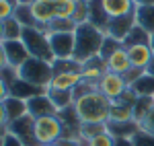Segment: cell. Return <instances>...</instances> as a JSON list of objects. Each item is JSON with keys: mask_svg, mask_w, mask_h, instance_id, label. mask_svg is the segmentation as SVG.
<instances>
[{"mask_svg": "<svg viewBox=\"0 0 154 146\" xmlns=\"http://www.w3.org/2000/svg\"><path fill=\"white\" fill-rule=\"evenodd\" d=\"M35 138L39 146L43 144H56L64 138V122L58 115H45L35 120Z\"/></svg>", "mask_w": 154, "mask_h": 146, "instance_id": "5b68a950", "label": "cell"}, {"mask_svg": "<svg viewBox=\"0 0 154 146\" xmlns=\"http://www.w3.org/2000/svg\"><path fill=\"white\" fill-rule=\"evenodd\" d=\"M6 134H8V126H0V138H4Z\"/></svg>", "mask_w": 154, "mask_h": 146, "instance_id": "bcb514c9", "label": "cell"}, {"mask_svg": "<svg viewBox=\"0 0 154 146\" xmlns=\"http://www.w3.org/2000/svg\"><path fill=\"white\" fill-rule=\"evenodd\" d=\"M0 126H8V115H6L4 103H0Z\"/></svg>", "mask_w": 154, "mask_h": 146, "instance_id": "60d3db41", "label": "cell"}, {"mask_svg": "<svg viewBox=\"0 0 154 146\" xmlns=\"http://www.w3.org/2000/svg\"><path fill=\"white\" fill-rule=\"evenodd\" d=\"M43 146H60V144H58V142H56V144H43Z\"/></svg>", "mask_w": 154, "mask_h": 146, "instance_id": "f907efd6", "label": "cell"}, {"mask_svg": "<svg viewBox=\"0 0 154 146\" xmlns=\"http://www.w3.org/2000/svg\"><path fill=\"white\" fill-rule=\"evenodd\" d=\"M54 60H68L74 56V33H48Z\"/></svg>", "mask_w": 154, "mask_h": 146, "instance_id": "ba28073f", "label": "cell"}, {"mask_svg": "<svg viewBox=\"0 0 154 146\" xmlns=\"http://www.w3.org/2000/svg\"><path fill=\"white\" fill-rule=\"evenodd\" d=\"M8 134L19 138L25 146H39L35 138V117L31 113H27V115L8 123Z\"/></svg>", "mask_w": 154, "mask_h": 146, "instance_id": "8992f818", "label": "cell"}, {"mask_svg": "<svg viewBox=\"0 0 154 146\" xmlns=\"http://www.w3.org/2000/svg\"><path fill=\"white\" fill-rule=\"evenodd\" d=\"M27 107H29V113L33 117H45V115H58L60 111L58 107L54 105V101L49 99V95H37V97L29 99L27 101Z\"/></svg>", "mask_w": 154, "mask_h": 146, "instance_id": "7c38bea8", "label": "cell"}, {"mask_svg": "<svg viewBox=\"0 0 154 146\" xmlns=\"http://www.w3.org/2000/svg\"><path fill=\"white\" fill-rule=\"evenodd\" d=\"M4 107H6V115H8V123L29 113L27 101H23V99H19V97H12V95L4 101Z\"/></svg>", "mask_w": 154, "mask_h": 146, "instance_id": "603a6c76", "label": "cell"}, {"mask_svg": "<svg viewBox=\"0 0 154 146\" xmlns=\"http://www.w3.org/2000/svg\"><path fill=\"white\" fill-rule=\"evenodd\" d=\"M140 130L142 132H146V134H152L154 136V109L146 115V120H144L142 123H140Z\"/></svg>", "mask_w": 154, "mask_h": 146, "instance_id": "8d00e7d4", "label": "cell"}, {"mask_svg": "<svg viewBox=\"0 0 154 146\" xmlns=\"http://www.w3.org/2000/svg\"><path fill=\"white\" fill-rule=\"evenodd\" d=\"M23 29H25V27L19 23L14 17L8 19V21H4V39H21Z\"/></svg>", "mask_w": 154, "mask_h": 146, "instance_id": "1f68e13d", "label": "cell"}, {"mask_svg": "<svg viewBox=\"0 0 154 146\" xmlns=\"http://www.w3.org/2000/svg\"><path fill=\"white\" fill-rule=\"evenodd\" d=\"M19 78H23V80H27V82H31L35 86L45 89V86H49L51 78H54V66L45 60L29 58L19 68Z\"/></svg>", "mask_w": 154, "mask_h": 146, "instance_id": "277c9868", "label": "cell"}, {"mask_svg": "<svg viewBox=\"0 0 154 146\" xmlns=\"http://www.w3.org/2000/svg\"><path fill=\"white\" fill-rule=\"evenodd\" d=\"M105 72H107V66H105V60H101V58H95V60L82 64V80H86V82L99 85L101 76Z\"/></svg>", "mask_w": 154, "mask_h": 146, "instance_id": "ffe728a7", "label": "cell"}, {"mask_svg": "<svg viewBox=\"0 0 154 146\" xmlns=\"http://www.w3.org/2000/svg\"><path fill=\"white\" fill-rule=\"evenodd\" d=\"M150 41V33H146L142 27H134L130 31V35L125 37V41H123V45L128 48V45H138V43H148Z\"/></svg>", "mask_w": 154, "mask_h": 146, "instance_id": "4dcf8cb0", "label": "cell"}, {"mask_svg": "<svg viewBox=\"0 0 154 146\" xmlns=\"http://www.w3.org/2000/svg\"><path fill=\"white\" fill-rule=\"evenodd\" d=\"M134 120V103L125 101V99H117L113 101L111 105V115H109V122H131Z\"/></svg>", "mask_w": 154, "mask_h": 146, "instance_id": "d6986e66", "label": "cell"}, {"mask_svg": "<svg viewBox=\"0 0 154 146\" xmlns=\"http://www.w3.org/2000/svg\"><path fill=\"white\" fill-rule=\"evenodd\" d=\"M130 89L134 91L136 97H154V76L144 72Z\"/></svg>", "mask_w": 154, "mask_h": 146, "instance_id": "cb8c5ba5", "label": "cell"}, {"mask_svg": "<svg viewBox=\"0 0 154 146\" xmlns=\"http://www.w3.org/2000/svg\"><path fill=\"white\" fill-rule=\"evenodd\" d=\"M54 4H56V17L58 19H74L78 0H54Z\"/></svg>", "mask_w": 154, "mask_h": 146, "instance_id": "83f0119b", "label": "cell"}, {"mask_svg": "<svg viewBox=\"0 0 154 146\" xmlns=\"http://www.w3.org/2000/svg\"><path fill=\"white\" fill-rule=\"evenodd\" d=\"M136 25L142 27L146 33H154V6H136Z\"/></svg>", "mask_w": 154, "mask_h": 146, "instance_id": "7402d4cb", "label": "cell"}, {"mask_svg": "<svg viewBox=\"0 0 154 146\" xmlns=\"http://www.w3.org/2000/svg\"><path fill=\"white\" fill-rule=\"evenodd\" d=\"M148 45H150V49H152V54H154V33L150 35V41H148Z\"/></svg>", "mask_w": 154, "mask_h": 146, "instance_id": "c3c4849f", "label": "cell"}, {"mask_svg": "<svg viewBox=\"0 0 154 146\" xmlns=\"http://www.w3.org/2000/svg\"><path fill=\"white\" fill-rule=\"evenodd\" d=\"M6 66H8V62H6V54H4V45L0 43V72H2Z\"/></svg>", "mask_w": 154, "mask_h": 146, "instance_id": "b9f144b4", "label": "cell"}, {"mask_svg": "<svg viewBox=\"0 0 154 146\" xmlns=\"http://www.w3.org/2000/svg\"><path fill=\"white\" fill-rule=\"evenodd\" d=\"M134 140V144L136 146H154V136L152 134H146V132H138V134L131 138Z\"/></svg>", "mask_w": 154, "mask_h": 146, "instance_id": "d590c367", "label": "cell"}, {"mask_svg": "<svg viewBox=\"0 0 154 146\" xmlns=\"http://www.w3.org/2000/svg\"><path fill=\"white\" fill-rule=\"evenodd\" d=\"M146 72L150 74V76H154V56H152V60H150V64L146 66Z\"/></svg>", "mask_w": 154, "mask_h": 146, "instance_id": "f6af8a7d", "label": "cell"}, {"mask_svg": "<svg viewBox=\"0 0 154 146\" xmlns=\"http://www.w3.org/2000/svg\"><path fill=\"white\" fill-rule=\"evenodd\" d=\"M107 130L111 132V134L115 136V138H134V136L140 132V123L138 122H109L107 123Z\"/></svg>", "mask_w": 154, "mask_h": 146, "instance_id": "44dd1931", "label": "cell"}, {"mask_svg": "<svg viewBox=\"0 0 154 146\" xmlns=\"http://www.w3.org/2000/svg\"><path fill=\"white\" fill-rule=\"evenodd\" d=\"M74 23L76 25L88 23V0H78V6L74 12Z\"/></svg>", "mask_w": 154, "mask_h": 146, "instance_id": "e575fe53", "label": "cell"}, {"mask_svg": "<svg viewBox=\"0 0 154 146\" xmlns=\"http://www.w3.org/2000/svg\"><path fill=\"white\" fill-rule=\"evenodd\" d=\"M97 86H99V91H101L107 99H111V101L121 99L128 91H130V85L125 82V78H123L121 74L109 72V70L101 76V80H99V85H97Z\"/></svg>", "mask_w": 154, "mask_h": 146, "instance_id": "52a82bcc", "label": "cell"}, {"mask_svg": "<svg viewBox=\"0 0 154 146\" xmlns=\"http://www.w3.org/2000/svg\"><path fill=\"white\" fill-rule=\"evenodd\" d=\"M128 56H130V62L134 68H140V70H146V66L152 60V49L148 43H138V45H128Z\"/></svg>", "mask_w": 154, "mask_h": 146, "instance_id": "2e32d148", "label": "cell"}, {"mask_svg": "<svg viewBox=\"0 0 154 146\" xmlns=\"http://www.w3.org/2000/svg\"><path fill=\"white\" fill-rule=\"evenodd\" d=\"M115 142H117V138L105 128V130L97 132L95 136H91L88 140H84V146H115Z\"/></svg>", "mask_w": 154, "mask_h": 146, "instance_id": "4316f807", "label": "cell"}, {"mask_svg": "<svg viewBox=\"0 0 154 146\" xmlns=\"http://www.w3.org/2000/svg\"><path fill=\"white\" fill-rule=\"evenodd\" d=\"M105 12L111 17V19H117V17H125V14H131L136 11V4L134 0H101Z\"/></svg>", "mask_w": 154, "mask_h": 146, "instance_id": "ac0fdd59", "label": "cell"}, {"mask_svg": "<svg viewBox=\"0 0 154 146\" xmlns=\"http://www.w3.org/2000/svg\"><path fill=\"white\" fill-rule=\"evenodd\" d=\"M113 101L101 91H88L74 97V111L80 126H107Z\"/></svg>", "mask_w": 154, "mask_h": 146, "instance_id": "6da1fadb", "label": "cell"}, {"mask_svg": "<svg viewBox=\"0 0 154 146\" xmlns=\"http://www.w3.org/2000/svg\"><path fill=\"white\" fill-rule=\"evenodd\" d=\"M4 41V21H0V43Z\"/></svg>", "mask_w": 154, "mask_h": 146, "instance_id": "7dc6e473", "label": "cell"}, {"mask_svg": "<svg viewBox=\"0 0 154 146\" xmlns=\"http://www.w3.org/2000/svg\"><path fill=\"white\" fill-rule=\"evenodd\" d=\"M2 146H25L19 138H14L12 134H6L4 136V140H2Z\"/></svg>", "mask_w": 154, "mask_h": 146, "instance_id": "ab89813d", "label": "cell"}, {"mask_svg": "<svg viewBox=\"0 0 154 146\" xmlns=\"http://www.w3.org/2000/svg\"><path fill=\"white\" fill-rule=\"evenodd\" d=\"M78 25L74 23V19H54L51 23L48 25V33H74Z\"/></svg>", "mask_w": 154, "mask_h": 146, "instance_id": "f1b7e54d", "label": "cell"}, {"mask_svg": "<svg viewBox=\"0 0 154 146\" xmlns=\"http://www.w3.org/2000/svg\"><path fill=\"white\" fill-rule=\"evenodd\" d=\"M2 140H4V138H0V146H2Z\"/></svg>", "mask_w": 154, "mask_h": 146, "instance_id": "816d5d0a", "label": "cell"}, {"mask_svg": "<svg viewBox=\"0 0 154 146\" xmlns=\"http://www.w3.org/2000/svg\"><path fill=\"white\" fill-rule=\"evenodd\" d=\"M2 45H4V54H6V62H8V66L17 68V70H19L25 62L31 58L29 49L25 48V43L21 41V39H4Z\"/></svg>", "mask_w": 154, "mask_h": 146, "instance_id": "9c48e42d", "label": "cell"}, {"mask_svg": "<svg viewBox=\"0 0 154 146\" xmlns=\"http://www.w3.org/2000/svg\"><path fill=\"white\" fill-rule=\"evenodd\" d=\"M88 23L95 25L97 29H101L103 33L107 31V27L111 23V17L105 12L101 0H88Z\"/></svg>", "mask_w": 154, "mask_h": 146, "instance_id": "e0dca14e", "label": "cell"}, {"mask_svg": "<svg viewBox=\"0 0 154 146\" xmlns=\"http://www.w3.org/2000/svg\"><path fill=\"white\" fill-rule=\"evenodd\" d=\"M105 41V33L91 23H82L74 31V60L86 64L101 56V48Z\"/></svg>", "mask_w": 154, "mask_h": 146, "instance_id": "7a4b0ae2", "label": "cell"}, {"mask_svg": "<svg viewBox=\"0 0 154 146\" xmlns=\"http://www.w3.org/2000/svg\"><path fill=\"white\" fill-rule=\"evenodd\" d=\"M115 146H136V144H134V140H131V138H117Z\"/></svg>", "mask_w": 154, "mask_h": 146, "instance_id": "7bdbcfd3", "label": "cell"}, {"mask_svg": "<svg viewBox=\"0 0 154 146\" xmlns=\"http://www.w3.org/2000/svg\"><path fill=\"white\" fill-rule=\"evenodd\" d=\"M82 82V72H54L49 91H72Z\"/></svg>", "mask_w": 154, "mask_h": 146, "instance_id": "4fadbf2b", "label": "cell"}, {"mask_svg": "<svg viewBox=\"0 0 154 146\" xmlns=\"http://www.w3.org/2000/svg\"><path fill=\"white\" fill-rule=\"evenodd\" d=\"M48 95H49V99L54 101V105L58 107V111L74 107V93H72V91H49Z\"/></svg>", "mask_w": 154, "mask_h": 146, "instance_id": "484cf974", "label": "cell"}, {"mask_svg": "<svg viewBox=\"0 0 154 146\" xmlns=\"http://www.w3.org/2000/svg\"><path fill=\"white\" fill-rule=\"evenodd\" d=\"M8 97H11V89H8V85H6V80L0 78V103H4Z\"/></svg>", "mask_w": 154, "mask_h": 146, "instance_id": "f35d334b", "label": "cell"}, {"mask_svg": "<svg viewBox=\"0 0 154 146\" xmlns=\"http://www.w3.org/2000/svg\"><path fill=\"white\" fill-rule=\"evenodd\" d=\"M8 89H11L12 97H19V99H23V101H29V99L37 97V95H48L49 93V86L41 89V86L31 85V82H27V80H23V78H17Z\"/></svg>", "mask_w": 154, "mask_h": 146, "instance_id": "5bb4252c", "label": "cell"}, {"mask_svg": "<svg viewBox=\"0 0 154 146\" xmlns=\"http://www.w3.org/2000/svg\"><path fill=\"white\" fill-rule=\"evenodd\" d=\"M21 41L25 43V48L29 49L31 58L37 60H45L49 64H54V54H51V45H49L48 31L39 29V27H25Z\"/></svg>", "mask_w": 154, "mask_h": 146, "instance_id": "3957f363", "label": "cell"}, {"mask_svg": "<svg viewBox=\"0 0 154 146\" xmlns=\"http://www.w3.org/2000/svg\"><path fill=\"white\" fill-rule=\"evenodd\" d=\"M14 19L23 27H37L35 19H33V12H31V4H21L19 2V6L14 11Z\"/></svg>", "mask_w": 154, "mask_h": 146, "instance_id": "f546056e", "label": "cell"}, {"mask_svg": "<svg viewBox=\"0 0 154 146\" xmlns=\"http://www.w3.org/2000/svg\"><path fill=\"white\" fill-rule=\"evenodd\" d=\"M19 0H0V21H8L14 17Z\"/></svg>", "mask_w": 154, "mask_h": 146, "instance_id": "836d02e7", "label": "cell"}, {"mask_svg": "<svg viewBox=\"0 0 154 146\" xmlns=\"http://www.w3.org/2000/svg\"><path fill=\"white\" fill-rule=\"evenodd\" d=\"M146 72V70H140V68H131L130 72H125L123 74V78H125V82H128V85H134V82H136V80H138V78H140V76H142V74Z\"/></svg>", "mask_w": 154, "mask_h": 146, "instance_id": "74e56055", "label": "cell"}, {"mask_svg": "<svg viewBox=\"0 0 154 146\" xmlns=\"http://www.w3.org/2000/svg\"><path fill=\"white\" fill-rule=\"evenodd\" d=\"M136 27V14L131 12V14H125V17H117V19H111V23L107 27L105 35L113 37V39H117V41H125V37L130 35V31Z\"/></svg>", "mask_w": 154, "mask_h": 146, "instance_id": "8fae6325", "label": "cell"}, {"mask_svg": "<svg viewBox=\"0 0 154 146\" xmlns=\"http://www.w3.org/2000/svg\"><path fill=\"white\" fill-rule=\"evenodd\" d=\"M119 48H123V43L121 41H117V39H113V37H109V35H105V41H103V48H101V60H107L115 49H119Z\"/></svg>", "mask_w": 154, "mask_h": 146, "instance_id": "d6a6232c", "label": "cell"}, {"mask_svg": "<svg viewBox=\"0 0 154 146\" xmlns=\"http://www.w3.org/2000/svg\"><path fill=\"white\" fill-rule=\"evenodd\" d=\"M19 2H21V4H31L33 0H19Z\"/></svg>", "mask_w": 154, "mask_h": 146, "instance_id": "681fc988", "label": "cell"}, {"mask_svg": "<svg viewBox=\"0 0 154 146\" xmlns=\"http://www.w3.org/2000/svg\"><path fill=\"white\" fill-rule=\"evenodd\" d=\"M152 109H154V97H138L134 101V122L142 123Z\"/></svg>", "mask_w": 154, "mask_h": 146, "instance_id": "d4e9b609", "label": "cell"}, {"mask_svg": "<svg viewBox=\"0 0 154 146\" xmlns=\"http://www.w3.org/2000/svg\"><path fill=\"white\" fill-rule=\"evenodd\" d=\"M31 12H33L37 27L48 31V25L56 19V4H54V0H33Z\"/></svg>", "mask_w": 154, "mask_h": 146, "instance_id": "30bf717a", "label": "cell"}, {"mask_svg": "<svg viewBox=\"0 0 154 146\" xmlns=\"http://www.w3.org/2000/svg\"><path fill=\"white\" fill-rule=\"evenodd\" d=\"M136 6H154V0H134Z\"/></svg>", "mask_w": 154, "mask_h": 146, "instance_id": "ee69618b", "label": "cell"}, {"mask_svg": "<svg viewBox=\"0 0 154 146\" xmlns=\"http://www.w3.org/2000/svg\"><path fill=\"white\" fill-rule=\"evenodd\" d=\"M105 66H107V70L109 72H115V74H123L125 72H130L131 68V62H130V56H128V49H125V45L123 48H119V49H115L109 58L105 60Z\"/></svg>", "mask_w": 154, "mask_h": 146, "instance_id": "9a60e30c", "label": "cell"}]
</instances>
